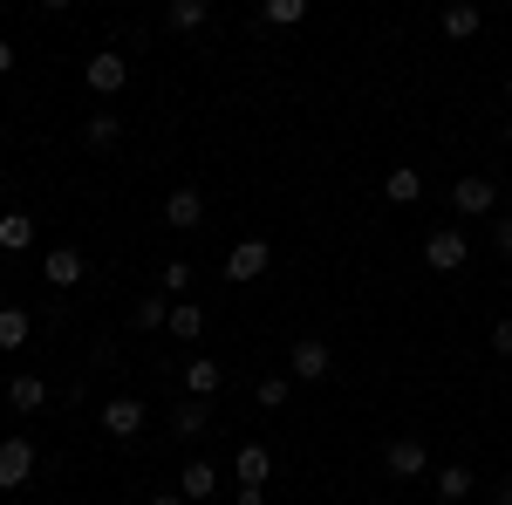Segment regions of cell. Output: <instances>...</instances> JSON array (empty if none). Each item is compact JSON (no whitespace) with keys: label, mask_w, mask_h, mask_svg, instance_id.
I'll list each match as a JSON object with an SVG mask.
<instances>
[{"label":"cell","mask_w":512,"mask_h":505,"mask_svg":"<svg viewBox=\"0 0 512 505\" xmlns=\"http://www.w3.org/2000/svg\"><path fill=\"white\" fill-rule=\"evenodd\" d=\"M205 21H212L205 0H171V7H164V28H171V35H198Z\"/></svg>","instance_id":"obj_17"},{"label":"cell","mask_w":512,"mask_h":505,"mask_svg":"<svg viewBox=\"0 0 512 505\" xmlns=\"http://www.w3.org/2000/svg\"><path fill=\"white\" fill-rule=\"evenodd\" d=\"M465 260H472L465 226H437V233L424 239V267H431V273H465Z\"/></svg>","instance_id":"obj_1"},{"label":"cell","mask_w":512,"mask_h":505,"mask_svg":"<svg viewBox=\"0 0 512 505\" xmlns=\"http://www.w3.org/2000/svg\"><path fill=\"white\" fill-rule=\"evenodd\" d=\"M14 62H21V55H14V41H0V76H14Z\"/></svg>","instance_id":"obj_30"},{"label":"cell","mask_w":512,"mask_h":505,"mask_svg":"<svg viewBox=\"0 0 512 505\" xmlns=\"http://www.w3.org/2000/svg\"><path fill=\"white\" fill-rule=\"evenodd\" d=\"M103 437H117V444L144 437V403H137V396H110V403H103Z\"/></svg>","instance_id":"obj_8"},{"label":"cell","mask_w":512,"mask_h":505,"mask_svg":"<svg viewBox=\"0 0 512 505\" xmlns=\"http://www.w3.org/2000/svg\"><path fill=\"white\" fill-rule=\"evenodd\" d=\"M253 396H260V410H280V403L294 396V376H260V383H253Z\"/></svg>","instance_id":"obj_27"},{"label":"cell","mask_w":512,"mask_h":505,"mask_svg":"<svg viewBox=\"0 0 512 505\" xmlns=\"http://www.w3.org/2000/svg\"><path fill=\"white\" fill-rule=\"evenodd\" d=\"M164 226H171V233H198V226H205V198H198L192 185H178V192L164 198Z\"/></svg>","instance_id":"obj_9"},{"label":"cell","mask_w":512,"mask_h":505,"mask_svg":"<svg viewBox=\"0 0 512 505\" xmlns=\"http://www.w3.org/2000/svg\"><path fill=\"white\" fill-rule=\"evenodd\" d=\"M328 362H335L328 342H321V335H301L294 355H287V376H294V383H321V376H328Z\"/></svg>","instance_id":"obj_7"},{"label":"cell","mask_w":512,"mask_h":505,"mask_svg":"<svg viewBox=\"0 0 512 505\" xmlns=\"http://www.w3.org/2000/svg\"><path fill=\"white\" fill-rule=\"evenodd\" d=\"M267 267H274V246H267V239H233V253H226V280H233V287L260 280Z\"/></svg>","instance_id":"obj_5"},{"label":"cell","mask_w":512,"mask_h":505,"mask_svg":"<svg viewBox=\"0 0 512 505\" xmlns=\"http://www.w3.org/2000/svg\"><path fill=\"white\" fill-rule=\"evenodd\" d=\"M28 335H35V314L28 308H0V349H28Z\"/></svg>","instance_id":"obj_21"},{"label":"cell","mask_w":512,"mask_h":505,"mask_svg":"<svg viewBox=\"0 0 512 505\" xmlns=\"http://www.w3.org/2000/svg\"><path fill=\"white\" fill-rule=\"evenodd\" d=\"M239 485H246V492H267V471H274V451H267V444H239Z\"/></svg>","instance_id":"obj_11"},{"label":"cell","mask_w":512,"mask_h":505,"mask_svg":"<svg viewBox=\"0 0 512 505\" xmlns=\"http://www.w3.org/2000/svg\"><path fill=\"white\" fill-rule=\"evenodd\" d=\"M130 321H137V328H171V301H164V294H144V301L130 308Z\"/></svg>","instance_id":"obj_26"},{"label":"cell","mask_w":512,"mask_h":505,"mask_svg":"<svg viewBox=\"0 0 512 505\" xmlns=\"http://www.w3.org/2000/svg\"><path fill=\"white\" fill-rule=\"evenodd\" d=\"M171 335H178V342H198V335H205V308H198V301H171Z\"/></svg>","instance_id":"obj_24"},{"label":"cell","mask_w":512,"mask_h":505,"mask_svg":"<svg viewBox=\"0 0 512 505\" xmlns=\"http://www.w3.org/2000/svg\"><path fill=\"white\" fill-rule=\"evenodd\" d=\"M492 505H512V478H506V485H499V492H492Z\"/></svg>","instance_id":"obj_33"},{"label":"cell","mask_w":512,"mask_h":505,"mask_svg":"<svg viewBox=\"0 0 512 505\" xmlns=\"http://www.w3.org/2000/svg\"><path fill=\"white\" fill-rule=\"evenodd\" d=\"M178 492H185V505L212 499V492H219V465H212V458H192V465H185V478H178Z\"/></svg>","instance_id":"obj_13"},{"label":"cell","mask_w":512,"mask_h":505,"mask_svg":"<svg viewBox=\"0 0 512 505\" xmlns=\"http://www.w3.org/2000/svg\"><path fill=\"white\" fill-rule=\"evenodd\" d=\"M506 144H512V117H506Z\"/></svg>","instance_id":"obj_35"},{"label":"cell","mask_w":512,"mask_h":505,"mask_svg":"<svg viewBox=\"0 0 512 505\" xmlns=\"http://www.w3.org/2000/svg\"><path fill=\"white\" fill-rule=\"evenodd\" d=\"M82 82H89L96 96H117L123 82H130V55H117V48H96V55L82 62Z\"/></svg>","instance_id":"obj_4"},{"label":"cell","mask_w":512,"mask_h":505,"mask_svg":"<svg viewBox=\"0 0 512 505\" xmlns=\"http://www.w3.org/2000/svg\"><path fill=\"white\" fill-rule=\"evenodd\" d=\"M492 205H499V185H492L485 171H465V178L451 185V212H458V219H485Z\"/></svg>","instance_id":"obj_3"},{"label":"cell","mask_w":512,"mask_h":505,"mask_svg":"<svg viewBox=\"0 0 512 505\" xmlns=\"http://www.w3.org/2000/svg\"><path fill=\"white\" fill-rule=\"evenodd\" d=\"M239 505H267V492H246V485H239Z\"/></svg>","instance_id":"obj_32"},{"label":"cell","mask_w":512,"mask_h":505,"mask_svg":"<svg viewBox=\"0 0 512 505\" xmlns=\"http://www.w3.org/2000/svg\"><path fill=\"white\" fill-rule=\"evenodd\" d=\"M35 465H41L35 437H0V492H21L35 478Z\"/></svg>","instance_id":"obj_2"},{"label":"cell","mask_w":512,"mask_h":505,"mask_svg":"<svg viewBox=\"0 0 512 505\" xmlns=\"http://www.w3.org/2000/svg\"><path fill=\"white\" fill-rule=\"evenodd\" d=\"M383 471H390V478H403V485H410V478H424V471H431L424 437H390V444H383Z\"/></svg>","instance_id":"obj_6"},{"label":"cell","mask_w":512,"mask_h":505,"mask_svg":"<svg viewBox=\"0 0 512 505\" xmlns=\"http://www.w3.org/2000/svg\"><path fill=\"white\" fill-rule=\"evenodd\" d=\"M82 273H89V260H82L76 246H55V253H48V260H41V280H48V287H55V294H69V287H76Z\"/></svg>","instance_id":"obj_10"},{"label":"cell","mask_w":512,"mask_h":505,"mask_svg":"<svg viewBox=\"0 0 512 505\" xmlns=\"http://www.w3.org/2000/svg\"><path fill=\"white\" fill-rule=\"evenodd\" d=\"M117 137H123V117H117V110H96V117L82 123V144H89V151H117Z\"/></svg>","instance_id":"obj_20"},{"label":"cell","mask_w":512,"mask_h":505,"mask_svg":"<svg viewBox=\"0 0 512 505\" xmlns=\"http://www.w3.org/2000/svg\"><path fill=\"white\" fill-rule=\"evenodd\" d=\"M219 383H226V369H219L212 355L185 362V396H198V403H205V396H219Z\"/></svg>","instance_id":"obj_14"},{"label":"cell","mask_w":512,"mask_h":505,"mask_svg":"<svg viewBox=\"0 0 512 505\" xmlns=\"http://www.w3.org/2000/svg\"><path fill=\"white\" fill-rule=\"evenodd\" d=\"M7 410H21V417L48 410V383L41 376H7Z\"/></svg>","instance_id":"obj_12"},{"label":"cell","mask_w":512,"mask_h":505,"mask_svg":"<svg viewBox=\"0 0 512 505\" xmlns=\"http://www.w3.org/2000/svg\"><path fill=\"white\" fill-rule=\"evenodd\" d=\"M205 424H212V410H205L198 396H185V403L171 410V437H205Z\"/></svg>","instance_id":"obj_22"},{"label":"cell","mask_w":512,"mask_h":505,"mask_svg":"<svg viewBox=\"0 0 512 505\" xmlns=\"http://www.w3.org/2000/svg\"><path fill=\"white\" fill-rule=\"evenodd\" d=\"M35 212H7V219H0V253H28V246H35Z\"/></svg>","instance_id":"obj_18"},{"label":"cell","mask_w":512,"mask_h":505,"mask_svg":"<svg viewBox=\"0 0 512 505\" xmlns=\"http://www.w3.org/2000/svg\"><path fill=\"white\" fill-rule=\"evenodd\" d=\"M158 287H164V301H192V260H164Z\"/></svg>","instance_id":"obj_23"},{"label":"cell","mask_w":512,"mask_h":505,"mask_svg":"<svg viewBox=\"0 0 512 505\" xmlns=\"http://www.w3.org/2000/svg\"><path fill=\"white\" fill-rule=\"evenodd\" d=\"M431 485H437V499H444V505H458V499H472V492H478L472 465H444V471H431Z\"/></svg>","instance_id":"obj_15"},{"label":"cell","mask_w":512,"mask_h":505,"mask_svg":"<svg viewBox=\"0 0 512 505\" xmlns=\"http://www.w3.org/2000/svg\"><path fill=\"white\" fill-rule=\"evenodd\" d=\"M383 198H390V205H417V198H424V171H417V164H396L390 178H383Z\"/></svg>","instance_id":"obj_16"},{"label":"cell","mask_w":512,"mask_h":505,"mask_svg":"<svg viewBox=\"0 0 512 505\" xmlns=\"http://www.w3.org/2000/svg\"><path fill=\"white\" fill-rule=\"evenodd\" d=\"M437 28H444L451 41H472L478 28H485V14H478L472 0H458V7H444V14H437Z\"/></svg>","instance_id":"obj_19"},{"label":"cell","mask_w":512,"mask_h":505,"mask_svg":"<svg viewBox=\"0 0 512 505\" xmlns=\"http://www.w3.org/2000/svg\"><path fill=\"white\" fill-rule=\"evenodd\" d=\"M492 246H499V253H512V219H492Z\"/></svg>","instance_id":"obj_29"},{"label":"cell","mask_w":512,"mask_h":505,"mask_svg":"<svg viewBox=\"0 0 512 505\" xmlns=\"http://www.w3.org/2000/svg\"><path fill=\"white\" fill-rule=\"evenodd\" d=\"M506 103H512V69H506Z\"/></svg>","instance_id":"obj_34"},{"label":"cell","mask_w":512,"mask_h":505,"mask_svg":"<svg viewBox=\"0 0 512 505\" xmlns=\"http://www.w3.org/2000/svg\"><path fill=\"white\" fill-rule=\"evenodd\" d=\"M151 505H185V492H151Z\"/></svg>","instance_id":"obj_31"},{"label":"cell","mask_w":512,"mask_h":505,"mask_svg":"<svg viewBox=\"0 0 512 505\" xmlns=\"http://www.w3.org/2000/svg\"><path fill=\"white\" fill-rule=\"evenodd\" d=\"M260 21H267V28H301V21H308V0H267Z\"/></svg>","instance_id":"obj_25"},{"label":"cell","mask_w":512,"mask_h":505,"mask_svg":"<svg viewBox=\"0 0 512 505\" xmlns=\"http://www.w3.org/2000/svg\"><path fill=\"white\" fill-rule=\"evenodd\" d=\"M492 355H512V314H506V321H492Z\"/></svg>","instance_id":"obj_28"}]
</instances>
